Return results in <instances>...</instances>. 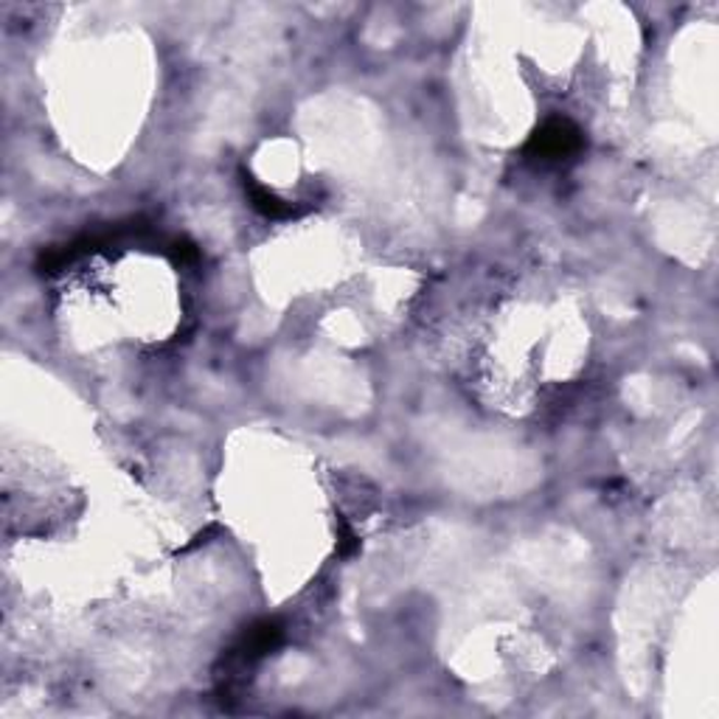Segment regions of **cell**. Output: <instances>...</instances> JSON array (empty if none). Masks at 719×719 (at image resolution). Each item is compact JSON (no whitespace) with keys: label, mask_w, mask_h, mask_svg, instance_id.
Instances as JSON below:
<instances>
[{"label":"cell","mask_w":719,"mask_h":719,"mask_svg":"<svg viewBox=\"0 0 719 719\" xmlns=\"http://www.w3.org/2000/svg\"><path fill=\"white\" fill-rule=\"evenodd\" d=\"M582 147V133L568 119H551L540 127L537 135L525 147V152L537 161H562V158L577 156Z\"/></svg>","instance_id":"1"},{"label":"cell","mask_w":719,"mask_h":719,"mask_svg":"<svg viewBox=\"0 0 719 719\" xmlns=\"http://www.w3.org/2000/svg\"><path fill=\"white\" fill-rule=\"evenodd\" d=\"M245 186H248V195H250V202H253V209L259 211V214L268 216V220H293V216L303 214V209H298L296 202L282 200L276 191H270L268 186L256 183L253 177H248Z\"/></svg>","instance_id":"2"}]
</instances>
